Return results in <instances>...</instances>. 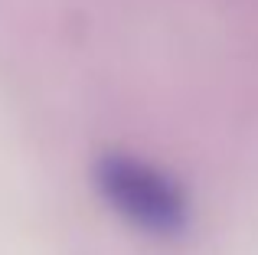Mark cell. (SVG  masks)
<instances>
[{
    "label": "cell",
    "mask_w": 258,
    "mask_h": 255,
    "mask_svg": "<svg viewBox=\"0 0 258 255\" xmlns=\"http://www.w3.org/2000/svg\"><path fill=\"white\" fill-rule=\"evenodd\" d=\"M101 200L151 236H176L186 226V197L167 173L127 154H105L95 164Z\"/></svg>",
    "instance_id": "obj_1"
}]
</instances>
